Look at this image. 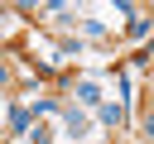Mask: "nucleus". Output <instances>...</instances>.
I'll return each instance as SVG.
<instances>
[{"label": "nucleus", "mask_w": 154, "mask_h": 144, "mask_svg": "<svg viewBox=\"0 0 154 144\" xmlns=\"http://www.w3.org/2000/svg\"><path fill=\"white\" fill-rule=\"evenodd\" d=\"M63 120H67V130H72V134H87V115H82L77 106H72V110H63Z\"/></svg>", "instance_id": "nucleus-1"}, {"label": "nucleus", "mask_w": 154, "mask_h": 144, "mask_svg": "<svg viewBox=\"0 0 154 144\" xmlns=\"http://www.w3.org/2000/svg\"><path fill=\"white\" fill-rule=\"evenodd\" d=\"M10 130L14 134H29V110H10Z\"/></svg>", "instance_id": "nucleus-2"}, {"label": "nucleus", "mask_w": 154, "mask_h": 144, "mask_svg": "<svg viewBox=\"0 0 154 144\" xmlns=\"http://www.w3.org/2000/svg\"><path fill=\"white\" fill-rule=\"evenodd\" d=\"M101 120H106V125H120L125 110H120V106H101Z\"/></svg>", "instance_id": "nucleus-3"}, {"label": "nucleus", "mask_w": 154, "mask_h": 144, "mask_svg": "<svg viewBox=\"0 0 154 144\" xmlns=\"http://www.w3.org/2000/svg\"><path fill=\"white\" fill-rule=\"evenodd\" d=\"M77 96H82V101H87V106H96V101H101V96H96V86H91V82H82V86H77Z\"/></svg>", "instance_id": "nucleus-4"}, {"label": "nucleus", "mask_w": 154, "mask_h": 144, "mask_svg": "<svg viewBox=\"0 0 154 144\" xmlns=\"http://www.w3.org/2000/svg\"><path fill=\"white\" fill-rule=\"evenodd\" d=\"M149 34V19H130V38H144Z\"/></svg>", "instance_id": "nucleus-5"}, {"label": "nucleus", "mask_w": 154, "mask_h": 144, "mask_svg": "<svg viewBox=\"0 0 154 144\" xmlns=\"http://www.w3.org/2000/svg\"><path fill=\"white\" fill-rule=\"evenodd\" d=\"M144 134H154V110H149V120H144Z\"/></svg>", "instance_id": "nucleus-6"}, {"label": "nucleus", "mask_w": 154, "mask_h": 144, "mask_svg": "<svg viewBox=\"0 0 154 144\" xmlns=\"http://www.w3.org/2000/svg\"><path fill=\"white\" fill-rule=\"evenodd\" d=\"M0 82H5V62H0Z\"/></svg>", "instance_id": "nucleus-7"}]
</instances>
